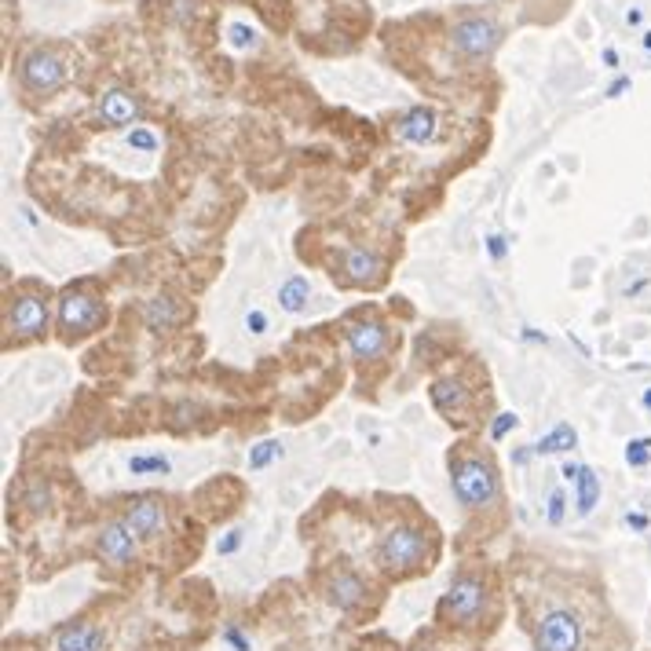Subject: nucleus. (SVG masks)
Returning <instances> with one entry per match:
<instances>
[{
	"instance_id": "obj_8",
	"label": "nucleus",
	"mask_w": 651,
	"mask_h": 651,
	"mask_svg": "<svg viewBox=\"0 0 651 651\" xmlns=\"http://www.w3.org/2000/svg\"><path fill=\"white\" fill-rule=\"evenodd\" d=\"M96 553H99V560H103V564H110V567H132L139 560L136 531H132L121 516H114V520H107L103 527H99Z\"/></svg>"
},
{
	"instance_id": "obj_16",
	"label": "nucleus",
	"mask_w": 651,
	"mask_h": 651,
	"mask_svg": "<svg viewBox=\"0 0 651 651\" xmlns=\"http://www.w3.org/2000/svg\"><path fill=\"white\" fill-rule=\"evenodd\" d=\"M107 648V633L96 622H70L55 633V651H103Z\"/></svg>"
},
{
	"instance_id": "obj_29",
	"label": "nucleus",
	"mask_w": 651,
	"mask_h": 651,
	"mask_svg": "<svg viewBox=\"0 0 651 651\" xmlns=\"http://www.w3.org/2000/svg\"><path fill=\"white\" fill-rule=\"evenodd\" d=\"M246 326H253V333H264L267 319L260 315V311H253V315H246Z\"/></svg>"
},
{
	"instance_id": "obj_7",
	"label": "nucleus",
	"mask_w": 651,
	"mask_h": 651,
	"mask_svg": "<svg viewBox=\"0 0 651 651\" xmlns=\"http://www.w3.org/2000/svg\"><path fill=\"white\" fill-rule=\"evenodd\" d=\"M19 77L30 92L52 96V92H59L66 81V63L52 52V48H33V52L19 63Z\"/></svg>"
},
{
	"instance_id": "obj_2",
	"label": "nucleus",
	"mask_w": 651,
	"mask_h": 651,
	"mask_svg": "<svg viewBox=\"0 0 651 651\" xmlns=\"http://www.w3.org/2000/svg\"><path fill=\"white\" fill-rule=\"evenodd\" d=\"M428 556H432V534L417 523H395L377 542V564L388 575L421 571V567H428Z\"/></svg>"
},
{
	"instance_id": "obj_25",
	"label": "nucleus",
	"mask_w": 651,
	"mask_h": 651,
	"mask_svg": "<svg viewBox=\"0 0 651 651\" xmlns=\"http://www.w3.org/2000/svg\"><path fill=\"white\" fill-rule=\"evenodd\" d=\"M129 469L132 472H169V461L165 458H132Z\"/></svg>"
},
{
	"instance_id": "obj_11",
	"label": "nucleus",
	"mask_w": 651,
	"mask_h": 651,
	"mask_svg": "<svg viewBox=\"0 0 651 651\" xmlns=\"http://www.w3.org/2000/svg\"><path fill=\"white\" fill-rule=\"evenodd\" d=\"M344 341H348V348H352V355L359 359V363H374V359H381V355L388 352V326L377 319H355L344 326Z\"/></svg>"
},
{
	"instance_id": "obj_20",
	"label": "nucleus",
	"mask_w": 651,
	"mask_h": 651,
	"mask_svg": "<svg viewBox=\"0 0 651 651\" xmlns=\"http://www.w3.org/2000/svg\"><path fill=\"white\" fill-rule=\"evenodd\" d=\"M308 297H311V286H308V278H300V275H293L286 286L278 289V304L286 311H304Z\"/></svg>"
},
{
	"instance_id": "obj_3",
	"label": "nucleus",
	"mask_w": 651,
	"mask_h": 651,
	"mask_svg": "<svg viewBox=\"0 0 651 651\" xmlns=\"http://www.w3.org/2000/svg\"><path fill=\"white\" fill-rule=\"evenodd\" d=\"M487 600H491L487 582L472 571H461L439 604V619L450 622V626H480L483 615H487Z\"/></svg>"
},
{
	"instance_id": "obj_23",
	"label": "nucleus",
	"mask_w": 651,
	"mask_h": 651,
	"mask_svg": "<svg viewBox=\"0 0 651 651\" xmlns=\"http://www.w3.org/2000/svg\"><path fill=\"white\" fill-rule=\"evenodd\" d=\"M626 461H630V469H644L651 461V439H633L626 447Z\"/></svg>"
},
{
	"instance_id": "obj_6",
	"label": "nucleus",
	"mask_w": 651,
	"mask_h": 651,
	"mask_svg": "<svg viewBox=\"0 0 651 651\" xmlns=\"http://www.w3.org/2000/svg\"><path fill=\"white\" fill-rule=\"evenodd\" d=\"M103 322H107V304H103L99 297L74 293V289L63 293V300H59V330H63L66 341L96 333Z\"/></svg>"
},
{
	"instance_id": "obj_31",
	"label": "nucleus",
	"mask_w": 651,
	"mask_h": 651,
	"mask_svg": "<svg viewBox=\"0 0 651 651\" xmlns=\"http://www.w3.org/2000/svg\"><path fill=\"white\" fill-rule=\"evenodd\" d=\"M626 520L633 523V527H637V531H644V527H648V516H641V513H633V516H626Z\"/></svg>"
},
{
	"instance_id": "obj_12",
	"label": "nucleus",
	"mask_w": 651,
	"mask_h": 651,
	"mask_svg": "<svg viewBox=\"0 0 651 651\" xmlns=\"http://www.w3.org/2000/svg\"><path fill=\"white\" fill-rule=\"evenodd\" d=\"M341 275L352 282V286H377L385 278V260L377 257L374 249L366 246H352L341 253Z\"/></svg>"
},
{
	"instance_id": "obj_26",
	"label": "nucleus",
	"mask_w": 651,
	"mask_h": 651,
	"mask_svg": "<svg viewBox=\"0 0 651 651\" xmlns=\"http://www.w3.org/2000/svg\"><path fill=\"white\" fill-rule=\"evenodd\" d=\"M564 505H567V498H564V491H553L549 494V523H564Z\"/></svg>"
},
{
	"instance_id": "obj_17",
	"label": "nucleus",
	"mask_w": 651,
	"mask_h": 651,
	"mask_svg": "<svg viewBox=\"0 0 651 651\" xmlns=\"http://www.w3.org/2000/svg\"><path fill=\"white\" fill-rule=\"evenodd\" d=\"M564 476L575 483V505H578V516H589L593 513V505L600 502V476L589 465H567Z\"/></svg>"
},
{
	"instance_id": "obj_14",
	"label": "nucleus",
	"mask_w": 651,
	"mask_h": 651,
	"mask_svg": "<svg viewBox=\"0 0 651 651\" xmlns=\"http://www.w3.org/2000/svg\"><path fill=\"white\" fill-rule=\"evenodd\" d=\"M432 406L454 425V421H465V414L472 410V395H469V388H465V381L443 377V381L432 385Z\"/></svg>"
},
{
	"instance_id": "obj_33",
	"label": "nucleus",
	"mask_w": 651,
	"mask_h": 651,
	"mask_svg": "<svg viewBox=\"0 0 651 651\" xmlns=\"http://www.w3.org/2000/svg\"><path fill=\"white\" fill-rule=\"evenodd\" d=\"M4 11H15V0H4Z\"/></svg>"
},
{
	"instance_id": "obj_15",
	"label": "nucleus",
	"mask_w": 651,
	"mask_h": 651,
	"mask_svg": "<svg viewBox=\"0 0 651 651\" xmlns=\"http://www.w3.org/2000/svg\"><path fill=\"white\" fill-rule=\"evenodd\" d=\"M99 118L107 121L110 129H129L143 118V107H139V99L125 88H110L107 96L99 99Z\"/></svg>"
},
{
	"instance_id": "obj_22",
	"label": "nucleus",
	"mask_w": 651,
	"mask_h": 651,
	"mask_svg": "<svg viewBox=\"0 0 651 651\" xmlns=\"http://www.w3.org/2000/svg\"><path fill=\"white\" fill-rule=\"evenodd\" d=\"M275 458H282V447H278L275 439H267V443L253 447V454H249V469H264V465H271Z\"/></svg>"
},
{
	"instance_id": "obj_18",
	"label": "nucleus",
	"mask_w": 651,
	"mask_h": 651,
	"mask_svg": "<svg viewBox=\"0 0 651 651\" xmlns=\"http://www.w3.org/2000/svg\"><path fill=\"white\" fill-rule=\"evenodd\" d=\"M399 136L410 139V143H432V139L439 136V118H436V110L414 107V110H410V114H406L403 121H399Z\"/></svg>"
},
{
	"instance_id": "obj_27",
	"label": "nucleus",
	"mask_w": 651,
	"mask_h": 651,
	"mask_svg": "<svg viewBox=\"0 0 651 651\" xmlns=\"http://www.w3.org/2000/svg\"><path fill=\"white\" fill-rule=\"evenodd\" d=\"M224 641L231 644L235 651H249V641H246V637H242L238 630H227V633H224Z\"/></svg>"
},
{
	"instance_id": "obj_4",
	"label": "nucleus",
	"mask_w": 651,
	"mask_h": 651,
	"mask_svg": "<svg viewBox=\"0 0 651 651\" xmlns=\"http://www.w3.org/2000/svg\"><path fill=\"white\" fill-rule=\"evenodd\" d=\"M538 651H582L586 648V622L575 608H549L534 626Z\"/></svg>"
},
{
	"instance_id": "obj_1",
	"label": "nucleus",
	"mask_w": 651,
	"mask_h": 651,
	"mask_svg": "<svg viewBox=\"0 0 651 651\" xmlns=\"http://www.w3.org/2000/svg\"><path fill=\"white\" fill-rule=\"evenodd\" d=\"M450 491L469 513H487L502 502V476L487 450H476V443H461L450 454Z\"/></svg>"
},
{
	"instance_id": "obj_21",
	"label": "nucleus",
	"mask_w": 651,
	"mask_h": 651,
	"mask_svg": "<svg viewBox=\"0 0 651 651\" xmlns=\"http://www.w3.org/2000/svg\"><path fill=\"white\" fill-rule=\"evenodd\" d=\"M575 428L571 425H556L545 439H538V454H556V450H571L575 447Z\"/></svg>"
},
{
	"instance_id": "obj_32",
	"label": "nucleus",
	"mask_w": 651,
	"mask_h": 651,
	"mask_svg": "<svg viewBox=\"0 0 651 651\" xmlns=\"http://www.w3.org/2000/svg\"><path fill=\"white\" fill-rule=\"evenodd\" d=\"M644 406L651 410V388H644Z\"/></svg>"
},
{
	"instance_id": "obj_24",
	"label": "nucleus",
	"mask_w": 651,
	"mask_h": 651,
	"mask_svg": "<svg viewBox=\"0 0 651 651\" xmlns=\"http://www.w3.org/2000/svg\"><path fill=\"white\" fill-rule=\"evenodd\" d=\"M48 502H52V487H48V483L37 480V483H33V487H30V494H26V505L41 513V509H48Z\"/></svg>"
},
{
	"instance_id": "obj_30",
	"label": "nucleus",
	"mask_w": 651,
	"mask_h": 651,
	"mask_svg": "<svg viewBox=\"0 0 651 651\" xmlns=\"http://www.w3.org/2000/svg\"><path fill=\"white\" fill-rule=\"evenodd\" d=\"M235 549H238V531H231L224 542H220V553H235Z\"/></svg>"
},
{
	"instance_id": "obj_10",
	"label": "nucleus",
	"mask_w": 651,
	"mask_h": 651,
	"mask_svg": "<svg viewBox=\"0 0 651 651\" xmlns=\"http://www.w3.org/2000/svg\"><path fill=\"white\" fill-rule=\"evenodd\" d=\"M8 330L19 341H33L48 330V300L41 293H22L8 304Z\"/></svg>"
},
{
	"instance_id": "obj_13",
	"label": "nucleus",
	"mask_w": 651,
	"mask_h": 651,
	"mask_svg": "<svg viewBox=\"0 0 651 651\" xmlns=\"http://www.w3.org/2000/svg\"><path fill=\"white\" fill-rule=\"evenodd\" d=\"M366 593H370V589H366L363 575H355L352 567L333 571L330 582H326V600H330L337 611H344V615H352V611L366 600Z\"/></svg>"
},
{
	"instance_id": "obj_19",
	"label": "nucleus",
	"mask_w": 651,
	"mask_h": 651,
	"mask_svg": "<svg viewBox=\"0 0 651 651\" xmlns=\"http://www.w3.org/2000/svg\"><path fill=\"white\" fill-rule=\"evenodd\" d=\"M143 322H147V330L161 333V330H172L176 322H180V308H176V300L158 293V297H150L143 304Z\"/></svg>"
},
{
	"instance_id": "obj_28",
	"label": "nucleus",
	"mask_w": 651,
	"mask_h": 651,
	"mask_svg": "<svg viewBox=\"0 0 651 651\" xmlns=\"http://www.w3.org/2000/svg\"><path fill=\"white\" fill-rule=\"evenodd\" d=\"M509 428H516V414H502V421L494 425V439H502Z\"/></svg>"
},
{
	"instance_id": "obj_5",
	"label": "nucleus",
	"mask_w": 651,
	"mask_h": 651,
	"mask_svg": "<svg viewBox=\"0 0 651 651\" xmlns=\"http://www.w3.org/2000/svg\"><path fill=\"white\" fill-rule=\"evenodd\" d=\"M450 44L458 48V55H465L472 63H483V59H491V55L498 52L502 30H498V22L487 19V15H465L461 22H454Z\"/></svg>"
},
{
	"instance_id": "obj_9",
	"label": "nucleus",
	"mask_w": 651,
	"mask_h": 651,
	"mask_svg": "<svg viewBox=\"0 0 651 651\" xmlns=\"http://www.w3.org/2000/svg\"><path fill=\"white\" fill-rule=\"evenodd\" d=\"M121 520L136 531L139 542H158L161 534H165V527H169L165 502H161L158 494H139V498L125 502V509H121Z\"/></svg>"
}]
</instances>
